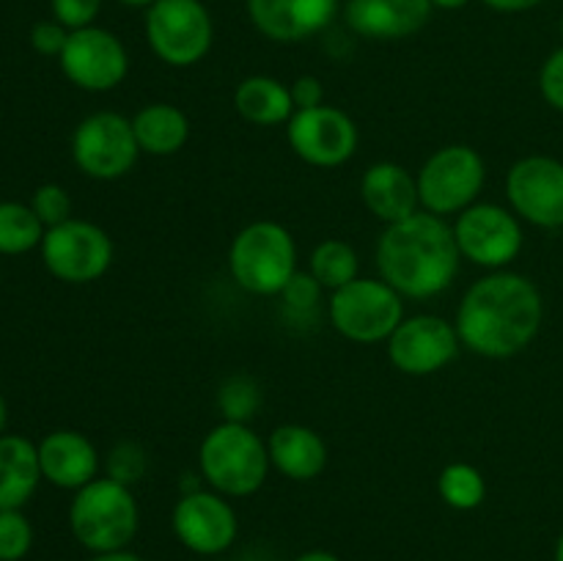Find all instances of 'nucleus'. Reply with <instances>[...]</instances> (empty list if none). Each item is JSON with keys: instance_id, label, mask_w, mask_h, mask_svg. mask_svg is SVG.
<instances>
[{"instance_id": "f257e3e1", "label": "nucleus", "mask_w": 563, "mask_h": 561, "mask_svg": "<svg viewBox=\"0 0 563 561\" xmlns=\"http://www.w3.org/2000/svg\"><path fill=\"white\" fill-rule=\"evenodd\" d=\"M544 319L542 292L520 273H498L476 280L456 308L462 346L482 358H511L537 339Z\"/></svg>"}, {"instance_id": "f03ea898", "label": "nucleus", "mask_w": 563, "mask_h": 561, "mask_svg": "<svg viewBox=\"0 0 563 561\" xmlns=\"http://www.w3.org/2000/svg\"><path fill=\"white\" fill-rule=\"evenodd\" d=\"M460 258L454 226L432 212L388 223L377 242L379 278L412 300L443 295L456 280Z\"/></svg>"}, {"instance_id": "7ed1b4c3", "label": "nucleus", "mask_w": 563, "mask_h": 561, "mask_svg": "<svg viewBox=\"0 0 563 561\" xmlns=\"http://www.w3.org/2000/svg\"><path fill=\"white\" fill-rule=\"evenodd\" d=\"M198 465L214 493L245 498L262 487L273 462L267 443L247 424L223 421L203 438Z\"/></svg>"}, {"instance_id": "20e7f679", "label": "nucleus", "mask_w": 563, "mask_h": 561, "mask_svg": "<svg viewBox=\"0 0 563 561\" xmlns=\"http://www.w3.org/2000/svg\"><path fill=\"white\" fill-rule=\"evenodd\" d=\"M141 512L135 495L115 479H93L80 487L69 506V528L77 542L91 553L126 550L137 534Z\"/></svg>"}, {"instance_id": "39448f33", "label": "nucleus", "mask_w": 563, "mask_h": 561, "mask_svg": "<svg viewBox=\"0 0 563 561\" xmlns=\"http://www.w3.org/2000/svg\"><path fill=\"white\" fill-rule=\"evenodd\" d=\"M231 278L251 295H280L297 273V245L273 220L245 226L229 248Z\"/></svg>"}, {"instance_id": "423d86ee", "label": "nucleus", "mask_w": 563, "mask_h": 561, "mask_svg": "<svg viewBox=\"0 0 563 561\" xmlns=\"http://www.w3.org/2000/svg\"><path fill=\"white\" fill-rule=\"evenodd\" d=\"M405 319V302L383 278H355L330 297V322L355 344L388 341Z\"/></svg>"}, {"instance_id": "0eeeda50", "label": "nucleus", "mask_w": 563, "mask_h": 561, "mask_svg": "<svg viewBox=\"0 0 563 561\" xmlns=\"http://www.w3.org/2000/svg\"><path fill=\"white\" fill-rule=\"evenodd\" d=\"M146 42L163 64H198L212 50V14L201 0H154L146 11Z\"/></svg>"}, {"instance_id": "6e6552de", "label": "nucleus", "mask_w": 563, "mask_h": 561, "mask_svg": "<svg viewBox=\"0 0 563 561\" xmlns=\"http://www.w3.org/2000/svg\"><path fill=\"white\" fill-rule=\"evenodd\" d=\"M487 168L476 148L451 143L438 148L418 170V196L421 207L432 215H456L471 207L482 193Z\"/></svg>"}, {"instance_id": "1a4fd4ad", "label": "nucleus", "mask_w": 563, "mask_h": 561, "mask_svg": "<svg viewBox=\"0 0 563 561\" xmlns=\"http://www.w3.org/2000/svg\"><path fill=\"white\" fill-rule=\"evenodd\" d=\"M141 146L135 141L132 121L113 110L86 116L71 135V157L86 176L113 182L130 174Z\"/></svg>"}, {"instance_id": "9d476101", "label": "nucleus", "mask_w": 563, "mask_h": 561, "mask_svg": "<svg viewBox=\"0 0 563 561\" xmlns=\"http://www.w3.org/2000/svg\"><path fill=\"white\" fill-rule=\"evenodd\" d=\"M38 248L44 267L66 284H91L102 278L113 262V240L108 231L77 218L44 231Z\"/></svg>"}, {"instance_id": "9b49d317", "label": "nucleus", "mask_w": 563, "mask_h": 561, "mask_svg": "<svg viewBox=\"0 0 563 561\" xmlns=\"http://www.w3.org/2000/svg\"><path fill=\"white\" fill-rule=\"evenodd\" d=\"M454 237L462 258L489 270H504L515 262L526 242L520 218L498 204H471L462 209Z\"/></svg>"}, {"instance_id": "f8f14e48", "label": "nucleus", "mask_w": 563, "mask_h": 561, "mask_svg": "<svg viewBox=\"0 0 563 561\" xmlns=\"http://www.w3.org/2000/svg\"><path fill=\"white\" fill-rule=\"evenodd\" d=\"M58 64L66 80L75 82L82 91L99 94L124 82L130 72V55L115 33L88 25L80 31H69Z\"/></svg>"}, {"instance_id": "ddd939ff", "label": "nucleus", "mask_w": 563, "mask_h": 561, "mask_svg": "<svg viewBox=\"0 0 563 561\" xmlns=\"http://www.w3.org/2000/svg\"><path fill=\"white\" fill-rule=\"evenodd\" d=\"M506 196L517 218L539 229H563V163L548 154L517 160L506 176Z\"/></svg>"}, {"instance_id": "4468645a", "label": "nucleus", "mask_w": 563, "mask_h": 561, "mask_svg": "<svg viewBox=\"0 0 563 561\" xmlns=\"http://www.w3.org/2000/svg\"><path fill=\"white\" fill-rule=\"evenodd\" d=\"M286 135H289L291 152L313 168L344 165L357 148L355 121L333 105L295 110L289 127H286Z\"/></svg>"}, {"instance_id": "2eb2a0df", "label": "nucleus", "mask_w": 563, "mask_h": 561, "mask_svg": "<svg viewBox=\"0 0 563 561\" xmlns=\"http://www.w3.org/2000/svg\"><path fill=\"white\" fill-rule=\"evenodd\" d=\"M460 333L443 317L418 314L401 319L399 328L388 339V358L399 372L412 377H427L449 366L460 352Z\"/></svg>"}, {"instance_id": "dca6fc26", "label": "nucleus", "mask_w": 563, "mask_h": 561, "mask_svg": "<svg viewBox=\"0 0 563 561\" xmlns=\"http://www.w3.org/2000/svg\"><path fill=\"white\" fill-rule=\"evenodd\" d=\"M236 512L225 495L192 490L174 506V531L187 550L198 556H218L236 539Z\"/></svg>"}, {"instance_id": "f3484780", "label": "nucleus", "mask_w": 563, "mask_h": 561, "mask_svg": "<svg viewBox=\"0 0 563 561\" xmlns=\"http://www.w3.org/2000/svg\"><path fill=\"white\" fill-rule=\"evenodd\" d=\"M339 0H247L256 31L273 42L295 44L317 36L333 22Z\"/></svg>"}, {"instance_id": "a211bd4d", "label": "nucleus", "mask_w": 563, "mask_h": 561, "mask_svg": "<svg viewBox=\"0 0 563 561\" xmlns=\"http://www.w3.org/2000/svg\"><path fill=\"white\" fill-rule=\"evenodd\" d=\"M432 9L429 0H350L344 16L357 36L396 42L421 31Z\"/></svg>"}, {"instance_id": "6ab92c4d", "label": "nucleus", "mask_w": 563, "mask_h": 561, "mask_svg": "<svg viewBox=\"0 0 563 561\" xmlns=\"http://www.w3.org/2000/svg\"><path fill=\"white\" fill-rule=\"evenodd\" d=\"M42 479L60 490H80L97 479L99 454L91 440L75 429H55L38 443Z\"/></svg>"}, {"instance_id": "aec40b11", "label": "nucleus", "mask_w": 563, "mask_h": 561, "mask_svg": "<svg viewBox=\"0 0 563 561\" xmlns=\"http://www.w3.org/2000/svg\"><path fill=\"white\" fill-rule=\"evenodd\" d=\"M363 204L385 223H396L418 212V179L399 163H377L361 179Z\"/></svg>"}, {"instance_id": "412c9836", "label": "nucleus", "mask_w": 563, "mask_h": 561, "mask_svg": "<svg viewBox=\"0 0 563 561\" xmlns=\"http://www.w3.org/2000/svg\"><path fill=\"white\" fill-rule=\"evenodd\" d=\"M269 462L291 482H311L328 468V443L302 424H284L267 440Z\"/></svg>"}, {"instance_id": "4be33fe9", "label": "nucleus", "mask_w": 563, "mask_h": 561, "mask_svg": "<svg viewBox=\"0 0 563 561\" xmlns=\"http://www.w3.org/2000/svg\"><path fill=\"white\" fill-rule=\"evenodd\" d=\"M42 482L38 446L22 435H0V512L22 509Z\"/></svg>"}, {"instance_id": "5701e85b", "label": "nucleus", "mask_w": 563, "mask_h": 561, "mask_svg": "<svg viewBox=\"0 0 563 561\" xmlns=\"http://www.w3.org/2000/svg\"><path fill=\"white\" fill-rule=\"evenodd\" d=\"M132 130H135L141 152L152 154V157H168L187 143L190 121L176 105L152 102L137 110L135 119H132Z\"/></svg>"}, {"instance_id": "b1692460", "label": "nucleus", "mask_w": 563, "mask_h": 561, "mask_svg": "<svg viewBox=\"0 0 563 561\" xmlns=\"http://www.w3.org/2000/svg\"><path fill=\"white\" fill-rule=\"evenodd\" d=\"M234 108L242 119L256 127L284 124L295 116L289 88L267 75L245 77L234 91Z\"/></svg>"}, {"instance_id": "393cba45", "label": "nucleus", "mask_w": 563, "mask_h": 561, "mask_svg": "<svg viewBox=\"0 0 563 561\" xmlns=\"http://www.w3.org/2000/svg\"><path fill=\"white\" fill-rule=\"evenodd\" d=\"M44 223L27 204L0 201V253L20 256L33 251L44 240Z\"/></svg>"}, {"instance_id": "a878e982", "label": "nucleus", "mask_w": 563, "mask_h": 561, "mask_svg": "<svg viewBox=\"0 0 563 561\" xmlns=\"http://www.w3.org/2000/svg\"><path fill=\"white\" fill-rule=\"evenodd\" d=\"M311 275L324 289H341L357 278V253L344 240H324L311 253Z\"/></svg>"}, {"instance_id": "bb28decb", "label": "nucleus", "mask_w": 563, "mask_h": 561, "mask_svg": "<svg viewBox=\"0 0 563 561\" xmlns=\"http://www.w3.org/2000/svg\"><path fill=\"white\" fill-rule=\"evenodd\" d=\"M438 493L451 509L471 512L482 506L484 495H487V484H484L482 471L476 465H471V462H451L438 476Z\"/></svg>"}, {"instance_id": "cd10ccee", "label": "nucleus", "mask_w": 563, "mask_h": 561, "mask_svg": "<svg viewBox=\"0 0 563 561\" xmlns=\"http://www.w3.org/2000/svg\"><path fill=\"white\" fill-rule=\"evenodd\" d=\"M258 405H262V388L247 374H234L218 391V407L223 410L225 421L247 424L253 413L258 410Z\"/></svg>"}, {"instance_id": "c85d7f7f", "label": "nucleus", "mask_w": 563, "mask_h": 561, "mask_svg": "<svg viewBox=\"0 0 563 561\" xmlns=\"http://www.w3.org/2000/svg\"><path fill=\"white\" fill-rule=\"evenodd\" d=\"M33 544V526L22 509L0 512V561H22Z\"/></svg>"}, {"instance_id": "c756f323", "label": "nucleus", "mask_w": 563, "mask_h": 561, "mask_svg": "<svg viewBox=\"0 0 563 561\" xmlns=\"http://www.w3.org/2000/svg\"><path fill=\"white\" fill-rule=\"evenodd\" d=\"M31 209L42 220L44 229H53V226L66 223L71 218V198L64 187L49 182V185L36 187L31 198Z\"/></svg>"}, {"instance_id": "7c9ffc66", "label": "nucleus", "mask_w": 563, "mask_h": 561, "mask_svg": "<svg viewBox=\"0 0 563 561\" xmlns=\"http://www.w3.org/2000/svg\"><path fill=\"white\" fill-rule=\"evenodd\" d=\"M146 468H148L146 451H143L137 443H130V440L115 446L108 457V476L115 479V482L126 484V487L141 482Z\"/></svg>"}, {"instance_id": "2f4dec72", "label": "nucleus", "mask_w": 563, "mask_h": 561, "mask_svg": "<svg viewBox=\"0 0 563 561\" xmlns=\"http://www.w3.org/2000/svg\"><path fill=\"white\" fill-rule=\"evenodd\" d=\"M322 292H324V286L319 284L311 273H295L291 275L289 284H286V289L280 292V297H284V302L289 311L306 314V311H313V308L319 306V300H322Z\"/></svg>"}, {"instance_id": "473e14b6", "label": "nucleus", "mask_w": 563, "mask_h": 561, "mask_svg": "<svg viewBox=\"0 0 563 561\" xmlns=\"http://www.w3.org/2000/svg\"><path fill=\"white\" fill-rule=\"evenodd\" d=\"M53 16L66 28V31H80V28L93 25L102 0H49Z\"/></svg>"}, {"instance_id": "72a5a7b5", "label": "nucleus", "mask_w": 563, "mask_h": 561, "mask_svg": "<svg viewBox=\"0 0 563 561\" xmlns=\"http://www.w3.org/2000/svg\"><path fill=\"white\" fill-rule=\"evenodd\" d=\"M539 91L550 108L563 113V47L550 53V58L544 61L542 72H539Z\"/></svg>"}, {"instance_id": "f704fd0d", "label": "nucleus", "mask_w": 563, "mask_h": 561, "mask_svg": "<svg viewBox=\"0 0 563 561\" xmlns=\"http://www.w3.org/2000/svg\"><path fill=\"white\" fill-rule=\"evenodd\" d=\"M66 38H69V31L58 20H42L31 28V47L38 55H60Z\"/></svg>"}, {"instance_id": "c9c22d12", "label": "nucleus", "mask_w": 563, "mask_h": 561, "mask_svg": "<svg viewBox=\"0 0 563 561\" xmlns=\"http://www.w3.org/2000/svg\"><path fill=\"white\" fill-rule=\"evenodd\" d=\"M289 91H291V102H295V110H308V108H319V105H324V88L322 82H319V77L313 75L297 77L295 86H291Z\"/></svg>"}, {"instance_id": "e433bc0d", "label": "nucleus", "mask_w": 563, "mask_h": 561, "mask_svg": "<svg viewBox=\"0 0 563 561\" xmlns=\"http://www.w3.org/2000/svg\"><path fill=\"white\" fill-rule=\"evenodd\" d=\"M482 3L493 11H500V14H520V11L537 9L544 0H482Z\"/></svg>"}, {"instance_id": "4c0bfd02", "label": "nucleus", "mask_w": 563, "mask_h": 561, "mask_svg": "<svg viewBox=\"0 0 563 561\" xmlns=\"http://www.w3.org/2000/svg\"><path fill=\"white\" fill-rule=\"evenodd\" d=\"M91 561H143L141 556L130 553V550H113V553H97Z\"/></svg>"}, {"instance_id": "58836bf2", "label": "nucleus", "mask_w": 563, "mask_h": 561, "mask_svg": "<svg viewBox=\"0 0 563 561\" xmlns=\"http://www.w3.org/2000/svg\"><path fill=\"white\" fill-rule=\"evenodd\" d=\"M295 561H341V559H339V556L328 553V550H308V553L297 556Z\"/></svg>"}, {"instance_id": "ea45409f", "label": "nucleus", "mask_w": 563, "mask_h": 561, "mask_svg": "<svg viewBox=\"0 0 563 561\" xmlns=\"http://www.w3.org/2000/svg\"><path fill=\"white\" fill-rule=\"evenodd\" d=\"M429 3H432L434 9L454 11V9H462V6H467V3H471V0H429Z\"/></svg>"}, {"instance_id": "a19ab883", "label": "nucleus", "mask_w": 563, "mask_h": 561, "mask_svg": "<svg viewBox=\"0 0 563 561\" xmlns=\"http://www.w3.org/2000/svg\"><path fill=\"white\" fill-rule=\"evenodd\" d=\"M5 421H9V407H5V399H3V394H0V435H3V429H5Z\"/></svg>"}, {"instance_id": "79ce46f5", "label": "nucleus", "mask_w": 563, "mask_h": 561, "mask_svg": "<svg viewBox=\"0 0 563 561\" xmlns=\"http://www.w3.org/2000/svg\"><path fill=\"white\" fill-rule=\"evenodd\" d=\"M119 3L132 6V9H148V6H152L154 0H119Z\"/></svg>"}, {"instance_id": "37998d69", "label": "nucleus", "mask_w": 563, "mask_h": 561, "mask_svg": "<svg viewBox=\"0 0 563 561\" xmlns=\"http://www.w3.org/2000/svg\"><path fill=\"white\" fill-rule=\"evenodd\" d=\"M555 561H563V534L559 537V544H555Z\"/></svg>"}, {"instance_id": "c03bdc74", "label": "nucleus", "mask_w": 563, "mask_h": 561, "mask_svg": "<svg viewBox=\"0 0 563 561\" xmlns=\"http://www.w3.org/2000/svg\"><path fill=\"white\" fill-rule=\"evenodd\" d=\"M559 31H561V38H563V16H561V25H559Z\"/></svg>"}]
</instances>
